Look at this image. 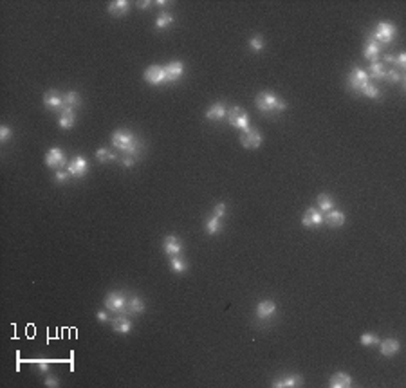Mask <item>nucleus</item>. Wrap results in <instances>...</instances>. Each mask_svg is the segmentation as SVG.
Segmentation results:
<instances>
[{
	"label": "nucleus",
	"instance_id": "obj_1",
	"mask_svg": "<svg viewBox=\"0 0 406 388\" xmlns=\"http://www.w3.org/2000/svg\"><path fill=\"white\" fill-rule=\"evenodd\" d=\"M112 147L123 152V156H132L139 159L143 154V141L136 134L128 130H116L112 132Z\"/></svg>",
	"mask_w": 406,
	"mask_h": 388
},
{
	"label": "nucleus",
	"instance_id": "obj_2",
	"mask_svg": "<svg viewBox=\"0 0 406 388\" xmlns=\"http://www.w3.org/2000/svg\"><path fill=\"white\" fill-rule=\"evenodd\" d=\"M255 105H256V109L262 114H265V116H276V114H282L283 110L287 109L285 100L278 98V96L274 94V92H271V90L260 92V94L256 96Z\"/></svg>",
	"mask_w": 406,
	"mask_h": 388
},
{
	"label": "nucleus",
	"instance_id": "obj_3",
	"mask_svg": "<svg viewBox=\"0 0 406 388\" xmlns=\"http://www.w3.org/2000/svg\"><path fill=\"white\" fill-rule=\"evenodd\" d=\"M396 34H397L396 25L390 24V22H379L378 27H376V31H374V33H370L369 36L374 38L379 45H387V43L394 42Z\"/></svg>",
	"mask_w": 406,
	"mask_h": 388
},
{
	"label": "nucleus",
	"instance_id": "obj_4",
	"mask_svg": "<svg viewBox=\"0 0 406 388\" xmlns=\"http://www.w3.org/2000/svg\"><path fill=\"white\" fill-rule=\"evenodd\" d=\"M127 303L128 298L123 291H112L105 298V307L116 314H127Z\"/></svg>",
	"mask_w": 406,
	"mask_h": 388
},
{
	"label": "nucleus",
	"instance_id": "obj_5",
	"mask_svg": "<svg viewBox=\"0 0 406 388\" xmlns=\"http://www.w3.org/2000/svg\"><path fill=\"white\" fill-rule=\"evenodd\" d=\"M370 83V78L367 74V71L359 69V67H354L349 74V89L356 94H361V90Z\"/></svg>",
	"mask_w": 406,
	"mask_h": 388
},
{
	"label": "nucleus",
	"instance_id": "obj_6",
	"mask_svg": "<svg viewBox=\"0 0 406 388\" xmlns=\"http://www.w3.org/2000/svg\"><path fill=\"white\" fill-rule=\"evenodd\" d=\"M226 118L231 127L240 128V130H244V132L251 128L249 127V116L242 110V107H231V109H227Z\"/></svg>",
	"mask_w": 406,
	"mask_h": 388
},
{
	"label": "nucleus",
	"instance_id": "obj_7",
	"mask_svg": "<svg viewBox=\"0 0 406 388\" xmlns=\"http://www.w3.org/2000/svg\"><path fill=\"white\" fill-rule=\"evenodd\" d=\"M65 168L67 172L71 174V177H74V179H83V177L89 174V165H87L83 156H76L71 163H67Z\"/></svg>",
	"mask_w": 406,
	"mask_h": 388
},
{
	"label": "nucleus",
	"instance_id": "obj_8",
	"mask_svg": "<svg viewBox=\"0 0 406 388\" xmlns=\"http://www.w3.org/2000/svg\"><path fill=\"white\" fill-rule=\"evenodd\" d=\"M276 314V303L273 300H262L255 309V316L258 322H269L273 320V316Z\"/></svg>",
	"mask_w": 406,
	"mask_h": 388
},
{
	"label": "nucleus",
	"instance_id": "obj_9",
	"mask_svg": "<svg viewBox=\"0 0 406 388\" xmlns=\"http://www.w3.org/2000/svg\"><path fill=\"white\" fill-rule=\"evenodd\" d=\"M45 165L52 170H62L63 166H67V159L65 154H63L62 148H51V150L45 154Z\"/></svg>",
	"mask_w": 406,
	"mask_h": 388
},
{
	"label": "nucleus",
	"instance_id": "obj_10",
	"mask_svg": "<svg viewBox=\"0 0 406 388\" xmlns=\"http://www.w3.org/2000/svg\"><path fill=\"white\" fill-rule=\"evenodd\" d=\"M262 141H264V138H262V134H260L256 128H249V130H246V132L240 136V145L244 148H247V150L258 148L260 145H262Z\"/></svg>",
	"mask_w": 406,
	"mask_h": 388
},
{
	"label": "nucleus",
	"instance_id": "obj_11",
	"mask_svg": "<svg viewBox=\"0 0 406 388\" xmlns=\"http://www.w3.org/2000/svg\"><path fill=\"white\" fill-rule=\"evenodd\" d=\"M145 80L150 83V85H163L166 83V76H165V67L159 65H150L145 71Z\"/></svg>",
	"mask_w": 406,
	"mask_h": 388
},
{
	"label": "nucleus",
	"instance_id": "obj_12",
	"mask_svg": "<svg viewBox=\"0 0 406 388\" xmlns=\"http://www.w3.org/2000/svg\"><path fill=\"white\" fill-rule=\"evenodd\" d=\"M302 224L305 227H311V229H314V227H320L321 224H323V213L318 211L316 208H309L307 211L303 213Z\"/></svg>",
	"mask_w": 406,
	"mask_h": 388
},
{
	"label": "nucleus",
	"instance_id": "obj_13",
	"mask_svg": "<svg viewBox=\"0 0 406 388\" xmlns=\"http://www.w3.org/2000/svg\"><path fill=\"white\" fill-rule=\"evenodd\" d=\"M185 72V65L183 62H170L168 65H165V76H166V83H175L179 80L181 76Z\"/></svg>",
	"mask_w": 406,
	"mask_h": 388
},
{
	"label": "nucleus",
	"instance_id": "obj_14",
	"mask_svg": "<svg viewBox=\"0 0 406 388\" xmlns=\"http://www.w3.org/2000/svg\"><path fill=\"white\" fill-rule=\"evenodd\" d=\"M58 125L63 130H69L76 125V110L71 109V107H62L60 109V119H58Z\"/></svg>",
	"mask_w": 406,
	"mask_h": 388
},
{
	"label": "nucleus",
	"instance_id": "obj_15",
	"mask_svg": "<svg viewBox=\"0 0 406 388\" xmlns=\"http://www.w3.org/2000/svg\"><path fill=\"white\" fill-rule=\"evenodd\" d=\"M43 105L47 107L49 110H56V109H62L63 107V94H60L58 90H49L45 92L43 96Z\"/></svg>",
	"mask_w": 406,
	"mask_h": 388
},
{
	"label": "nucleus",
	"instance_id": "obj_16",
	"mask_svg": "<svg viewBox=\"0 0 406 388\" xmlns=\"http://www.w3.org/2000/svg\"><path fill=\"white\" fill-rule=\"evenodd\" d=\"M399 349H401V345H399V341H397L396 338H388V340L379 341V352H381V356H385V358L396 356L397 352H399Z\"/></svg>",
	"mask_w": 406,
	"mask_h": 388
},
{
	"label": "nucleus",
	"instance_id": "obj_17",
	"mask_svg": "<svg viewBox=\"0 0 406 388\" xmlns=\"http://www.w3.org/2000/svg\"><path fill=\"white\" fill-rule=\"evenodd\" d=\"M379 54H381V45H379L374 38L367 36V45H365V51H363V56L370 62H378Z\"/></svg>",
	"mask_w": 406,
	"mask_h": 388
},
{
	"label": "nucleus",
	"instance_id": "obj_18",
	"mask_svg": "<svg viewBox=\"0 0 406 388\" xmlns=\"http://www.w3.org/2000/svg\"><path fill=\"white\" fill-rule=\"evenodd\" d=\"M165 253L168 256H175V255H181V251H183V244H181L179 237H175V235H168V237L165 238Z\"/></svg>",
	"mask_w": 406,
	"mask_h": 388
},
{
	"label": "nucleus",
	"instance_id": "obj_19",
	"mask_svg": "<svg viewBox=\"0 0 406 388\" xmlns=\"http://www.w3.org/2000/svg\"><path fill=\"white\" fill-rule=\"evenodd\" d=\"M112 329L114 332H119V334H128L132 331V322L128 320L127 314H118V318L112 320Z\"/></svg>",
	"mask_w": 406,
	"mask_h": 388
},
{
	"label": "nucleus",
	"instance_id": "obj_20",
	"mask_svg": "<svg viewBox=\"0 0 406 388\" xmlns=\"http://www.w3.org/2000/svg\"><path fill=\"white\" fill-rule=\"evenodd\" d=\"M302 376H298V374H293V376H285V378H280V379H274L273 383V387H276V388H294V387H300L302 385Z\"/></svg>",
	"mask_w": 406,
	"mask_h": 388
},
{
	"label": "nucleus",
	"instance_id": "obj_21",
	"mask_svg": "<svg viewBox=\"0 0 406 388\" xmlns=\"http://www.w3.org/2000/svg\"><path fill=\"white\" fill-rule=\"evenodd\" d=\"M323 222H327L331 227H341L345 224V213L340 209H331L323 215Z\"/></svg>",
	"mask_w": 406,
	"mask_h": 388
},
{
	"label": "nucleus",
	"instance_id": "obj_22",
	"mask_svg": "<svg viewBox=\"0 0 406 388\" xmlns=\"http://www.w3.org/2000/svg\"><path fill=\"white\" fill-rule=\"evenodd\" d=\"M329 387L331 388H349L352 387V378L345 372H336L334 376H331L329 379Z\"/></svg>",
	"mask_w": 406,
	"mask_h": 388
},
{
	"label": "nucleus",
	"instance_id": "obj_23",
	"mask_svg": "<svg viewBox=\"0 0 406 388\" xmlns=\"http://www.w3.org/2000/svg\"><path fill=\"white\" fill-rule=\"evenodd\" d=\"M227 114V107L224 103H213L208 110H206V118L209 121H220V119L226 118Z\"/></svg>",
	"mask_w": 406,
	"mask_h": 388
},
{
	"label": "nucleus",
	"instance_id": "obj_24",
	"mask_svg": "<svg viewBox=\"0 0 406 388\" xmlns=\"http://www.w3.org/2000/svg\"><path fill=\"white\" fill-rule=\"evenodd\" d=\"M128 9H130V4H128L127 0H114V2L109 4V7H107V11H109L112 16H123V14L128 13Z\"/></svg>",
	"mask_w": 406,
	"mask_h": 388
},
{
	"label": "nucleus",
	"instance_id": "obj_25",
	"mask_svg": "<svg viewBox=\"0 0 406 388\" xmlns=\"http://www.w3.org/2000/svg\"><path fill=\"white\" fill-rule=\"evenodd\" d=\"M145 311V302H143L139 296H130L127 303V314H132V316H139Z\"/></svg>",
	"mask_w": 406,
	"mask_h": 388
},
{
	"label": "nucleus",
	"instance_id": "obj_26",
	"mask_svg": "<svg viewBox=\"0 0 406 388\" xmlns=\"http://www.w3.org/2000/svg\"><path fill=\"white\" fill-rule=\"evenodd\" d=\"M367 74H369L370 80H385V76H387V67H385V63H381V62H372L369 67V71H367Z\"/></svg>",
	"mask_w": 406,
	"mask_h": 388
},
{
	"label": "nucleus",
	"instance_id": "obj_27",
	"mask_svg": "<svg viewBox=\"0 0 406 388\" xmlns=\"http://www.w3.org/2000/svg\"><path fill=\"white\" fill-rule=\"evenodd\" d=\"M81 105V98L76 90H69L63 94V107H71V109H78Z\"/></svg>",
	"mask_w": 406,
	"mask_h": 388
},
{
	"label": "nucleus",
	"instance_id": "obj_28",
	"mask_svg": "<svg viewBox=\"0 0 406 388\" xmlns=\"http://www.w3.org/2000/svg\"><path fill=\"white\" fill-rule=\"evenodd\" d=\"M170 269L174 271L175 275H181V273H185V271L188 269V265H186V260L183 256L175 255V256H170Z\"/></svg>",
	"mask_w": 406,
	"mask_h": 388
},
{
	"label": "nucleus",
	"instance_id": "obj_29",
	"mask_svg": "<svg viewBox=\"0 0 406 388\" xmlns=\"http://www.w3.org/2000/svg\"><path fill=\"white\" fill-rule=\"evenodd\" d=\"M204 227H206V233H208V235H217V233L222 231V218H217L211 215V217L204 222Z\"/></svg>",
	"mask_w": 406,
	"mask_h": 388
},
{
	"label": "nucleus",
	"instance_id": "obj_30",
	"mask_svg": "<svg viewBox=\"0 0 406 388\" xmlns=\"http://www.w3.org/2000/svg\"><path fill=\"white\" fill-rule=\"evenodd\" d=\"M96 159H98L99 163H112L118 159V154L107 150V148H98V150H96Z\"/></svg>",
	"mask_w": 406,
	"mask_h": 388
},
{
	"label": "nucleus",
	"instance_id": "obj_31",
	"mask_svg": "<svg viewBox=\"0 0 406 388\" xmlns=\"http://www.w3.org/2000/svg\"><path fill=\"white\" fill-rule=\"evenodd\" d=\"M385 62L392 63V65H397V69H405L406 67V54L405 52H399V54H385Z\"/></svg>",
	"mask_w": 406,
	"mask_h": 388
},
{
	"label": "nucleus",
	"instance_id": "obj_32",
	"mask_svg": "<svg viewBox=\"0 0 406 388\" xmlns=\"http://www.w3.org/2000/svg\"><path fill=\"white\" fill-rule=\"evenodd\" d=\"M172 24H174V14L168 13V11H163L156 20L157 29H166V27H170Z\"/></svg>",
	"mask_w": 406,
	"mask_h": 388
},
{
	"label": "nucleus",
	"instance_id": "obj_33",
	"mask_svg": "<svg viewBox=\"0 0 406 388\" xmlns=\"http://www.w3.org/2000/svg\"><path fill=\"white\" fill-rule=\"evenodd\" d=\"M318 206H320L321 213H327V211H331V209H334V200L327 194H320L318 195Z\"/></svg>",
	"mask_w": 406,
	"mask_h": 388
},
{
	"label": "nucleus",
	"instance_id": "obj_34",
	"mask_svg": "<svg viewBox=\"0 0 406 388\" xmlns=\"http://www.w3.org/2000/svg\"><path fill=\"white\" fill-rule=\"evenodd\" d=\"M249 47H251V51H253V52H262V51H264V47H265L264 36H262V34H255V36H251Z\"/></svg>",
	"mask_w": 406,
	"mask_h": 388
},
{
	"label": "nucleus",
	"instance_id": "obj_35",
	"mask_svg": "<svg viewBox=\"0 0 406 388\" xmlns=\"http://www.w3.org/2000/svg\"><path fill=\"white\" fill-rule=\"evenodd\" d=\"M361 94L367 96V98H370V100H379V98H381V90H379L378 87H376L372 81H370L369 85H367L363 90H361Z\"/></svg>",
	"mask_w": 406,
	"mask_h": 388
},
{
	"label": "nucleus",
	"instance_id": "obj_36",
	"mask_svg": "<svg viewBox=\"0 0 406 388\" xmlns=\"http://www.w3.org/2000/svg\"><path fill=\"white\" fill-rule=\"evenodd\" d=\"M359 341H361V345H363V347L379 345V338L376 336V334H372V332H367V334H363V336L359 338Z\"/></svg>",
	"mask_w": 406,
	"mask_h": 388
},
{
	"label": "nucleus",
	"instance_id": "obj_37",
	"mask_svg": "<svg viewBox=\"0 0 406 388\" xmlns=\"http://www.w3.org/2000/svg\"><path fill=\"white\" fill-rule=\"evenodd\" d=\"M403 78L405 76H401L399 69H390V71H387V76H385V80L390 81V83H401Z\"/></svg>",
	"mask_w": 406,
	"mask_h": 388
},
{
	"label": "nucleus",
	"instance_id": "obj_38",
	"mask_svg": "<svg viewBox=\"0 0 406 388\" xmlns=\"http://www.w3.org/2000/svg\"><path fill=\"white\" fill-rule=\"evenodd\" d=\"M69 179H71V174L67 172V168L56 170V174H54V181H56L58 185H65V183H69Z\"/></svg>",
	"mask_w": 406,
	"mask_h": 388
},
{
	"label": "nucleus",
	"instance_id": "obj_39",
	"mask_svg": "<svg viewBox=\"0 0 406 388\" xmlns=\"http://www.w3.org/2000/svg\"><path fill=\"white\" fill-rule=\"evenodd\" d=\"M224 213H226V204H224V202H218L217 206L213 208V217L222 218V217H224Z\"/></svg>",
	"mask_w": 406,
	"mask_h": 388
},
{
	"label": "nucleus",
	"instance_id": "obj_40",
	"mask_svg": "<svg viewBox=\"0 0 406 388\" xmlns=\"http://www.w3.org/2000/svg\"><path fill=\"white\" fill-rule=\"evenodd\" d=\"M9 138H11V128L5 127V125H4V127H0V141L5 143Z\"/></svg>",
	"mask_w": 406,
	"mask_h": 388
},
{
	"label": "nucleus",
	"instance_id": "obj_41",
	"mask_svg": "<svg viewBox=\"0 0 406 388\" xmlns=\"http://www.w3.org/2000/svg\"><path fill=\"white\" fill-rule=\"evenodd\" d=\"M136 157H132V156H123L121 157V163H123V166L125 168H132L134 165H136Z\"/></svg>",
	"mask_w": 406,
	"mask_h": 388
},
{
	"label": "nucleus",
	"instance_id": "obj_42",
	"mask_svg": "<svg viewBox=\"0 0 406 388\" xmlns=\"http://www.w3.org/2000/svg\"><path fill=\"white\" fill-rule=\"evenodd\" d=\"M45 387H49V388H56V387H60V381H58L54 376H47L45 378Z\"/></svg>",
	"mask_w": 406,
	"mask_h": 388
},
{
	"label": "nucleus",
	"instance_id": "obj_43",
	"mask_svg": "<svg viewBox=\"0 0 406 388\" xmlns=\"http://www.w3.org/2000/svg\"><path fill=\"white\" fill-rule=\"evenodd\" d=\"M96 318H98V322H101V323L109 322V314L105 313V311H98V313H96Z\"/></svg>",
	"mask_w": 406,
	"mask_h": 388
},
{
	"label": "nucleus",
	"instance_id": "obj_44",
	"mask_svg": "<svg viewBox=\"0 0 406 388\" xmlns=\"http://www.w3.org/2000/svg\"><path fill=\"white\" fill-rule=\"evenodd\" d=\"M36 363H38V367H40V372H49V365H51L49 361L42 360V361H36Z\"/></svg>",
	"mask_w": 406,
	"mask_h": 388
},
{
	"label": "nucleus",
	"instance_id": "obj_45",
	"mask_svg": "<svg viewBox=\"0 0 406 388\" xmlns=\"http://www.w3.org/2000/svg\"><path fill=\"white\" fill-rule=\"evenodd\" d=\"M137 5H139V9H148V7L152 5V2H148L147 0V2H139Z\"/></svg>",
	"mask_w": 406,
	"mask_h": 388
}]
</instances>
